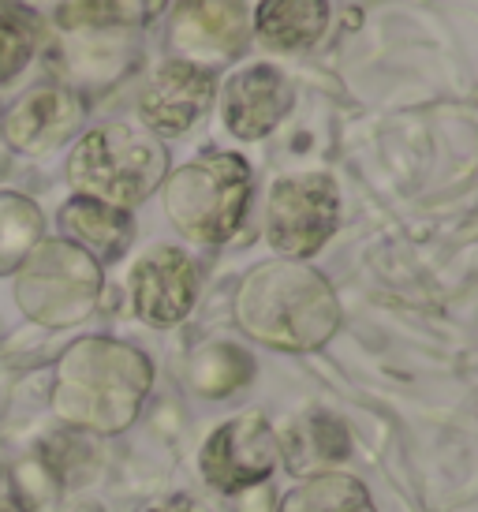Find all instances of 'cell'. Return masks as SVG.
<instances>
[{
	"label": "cell",
	"instance_id": "1",
	"mask_svg": "<svg viewBox=\"0 0 478 512\" xmlns=\"http://www.w3.org/2000/svg\"><path fill=\"white\" fill-rule=\"evenodd\" d=\"M236 322L247 337L277 352H314L340 329V303L314 266L273 258L239 281Z\"/></svg>",
	"mask_w": 478,
	"mask_h": 512
},
{
	"label": "cell",
	"instance_id": "2",
	"mask_svg": "<svg viewBox=\"0 0 478 512\" xmlns=\"http://www.w3.org/2000/svg\"><path fill=\"white\" fill-rule=\"evenodd\" d=\"M150 382L154 367L139 348L113 337H83L57 363L53 408L68 427L120 434L135 423Z\"/></svg>",
	"mask_w": 478,
	"mask_h": 512
},
{
	"label": "cell",
	"instance_id": "3",
	"mask_svg": "<svg viewBox=\"0 0 478 512\" xmlns=\"http://www.w3.org/2000/svg\"><path fill=\"white\" fill-rule=\"evenodd\" d=\"M169 176V150L154 131L135 124H101L75 143L68 184L83 199L131 210L154 195Z\"/></svg>",
	"mask_w": 478,
	"mask_h": 512
},
{
	"label": "cell",
	"instance_id": "4",
	"mask_svg": "<svg viewBox=\"0 0 478 512\" xmlns=\"http://www.w3.org/2000/svg\"><path fill=\"white\" fill-rule=\"evenodd\" d=\"M251 202V165L239 154L217 150L187 161L165 176V214L191 243L232 240Z\"/></svg>",
	"mask_w": 478,
	"mask_h": 512
},
{
	"label": "cell",
	"instance_id": "5",
	"mask_svg": "<svg viewBox=\"0 0 478 512\" xmlns=\"http://www.w3.org/2000/svg\"><path fill=\"white\" fill-rule=\"evenodd\" d=\"M101 262L71 240H42L15 270V299L30 322L49 329L79 326L98 307Z\"/></svg>",
	"mask_w": 478,
	"mask_h": 512
},
{
	"label": "cell",
	"instance_id": "6",
	"mask_svg": "<svg viewBox=\"0 0 478 512\" xmlns=\"http://www.w3.org/2000/svg\"><path fill=\"white\" fill-rule=\"evenodd\" d=\"M340 225V191L329 172H296L269 187L266 240L281 258L318 255Z\"/></svg>",
	"mask_w": 478,
	"mask_h": 512
},
{
	"label": "cell",
	"instance_id": "7",
	"mask_svg": "<svg viewBox=\"0 0 478 512\" xmlns=\"http://www.w3.org/2000/svg\"><path fill=\"white\" fill-rule=\"evenodd\" d=\"M251 42L243 0H169V45L198 68L228 64Z\"/></svg>",
	"mask_w": 478,
	"mask_h": 512
},
{
	"label": "cell",
	"instance_id": "8",
	"mask_svg": "<svg viewBox=\"0 0 478 512\" xmlns=\"http://www.w3.org/2000/svg\"><path fill=\"white\" fill-rule=\"evenodd\" d=\"M277 468V438L262 415H239L217 427L202 445V475L221 494L266 483Z\"/></svg>",
	"mask_w": 478,
	"mask_h": 512
},
{
	"label": "cell",
	"instance_id": "9",
	"mask_svg": "<svg viewBox=\"0 0 478 512\" xmlns=\"http://www.w3.org/2000/svg\"><path fill=\"white\" fill-rule=\"evenodd\" d=\"M217 83L210 68L172 57L157 64L139 94V116L154 135H183L210 113Z\"/></svg>",
	"mask_w": 478,
	"mask_h": 512
},
{
	"label": "cell",
	"instance_id": "10",
	"mask_svg": "<svg viewBox=\"0 0 478 512\" xmlns=\"http://www.w3.org/2000/svg\"><path fill=\"white\" fill-rule=\"evenodd\" d=\"M86 105L83 98L71 90V86L60 83H45L34 86L30 94L15 101L12 109L0 120V139L12 146L15 154H49L64 146L83 128Z\"/></svg>",
	"mask_w": 478,
	"mask_h": 512
},
{
	"label": "cell",
	"instance_id": "11",
	"mask_svg": "<svg viewBox=\"0 0 478 512\" xmlns=\"http://www.w3.org/2000/svg\"><path fill=\"white\" fill-rule=\"evenodd\" d=\"M131 299L146 326H176L191 314L198 299V266L180 247H154L135 262Z\"/></svg>",
	"mask_w": 478,
	"mask_h": 512
},
{
	"label": "cell",
	"instance_id": "12",
	"mask_svg": "<svg viewBox=\"0 0 478 512\" xmlns=\"http://www.w3.org/2000/svg\"><path fill=\"white\" fill-rule=\"evenodd\" d=\"M296 105V86L292 79L277 68V64H247L239 68L225 83V98H221V113H225V128L236 139H266L269 131L281 128V120L292 113Z\"/></svg>",
	"mask_w": 478,
	"mask_h": 512
},
{
	"label": "cell",
	"instance_id": "13",
	"mask_svg": "<svg viewBox=\"0 0 478 512\" xmlns=\"http://www.w3.org/2000/svg\"><path fill=\"white\" fill-rule=\"evenodd\" d=\"M60 228H64V240L83 247L94 262H120L135 240L131 210H116V206L83 199V195L60 206Z\"/></svg>",
	"mask_w": 478,
	"mask_h": 512
},
{
	"label": "cell",
	"instance_id": "14",
	"mask_svg": "<svg viewBox=\"0 0 478 512\" xmlns=\"http://www.w3.org/2000/svg\"><path fill=\"white\" fill-rule=\"evenodd\" d=\"M329 19V0H258L251 34L273 53H303L322 42Z\"/></svg>",
	"mask_w": 478,
	"mask_h": 512
},
{
	"label": "cell",
	"instance_id": "15",
	"mask_svg": "<svg viewBox=\"0 0 478 512\" xmlns=\"http://www.w3.org/2000/svg\"><path fill=\"white\" fill-rule=\"evenodd\" d=\"M45 240L42 206L19 191H0V277L23 266V258Z\"/></svg>",
	"mask_w": 478,
	"mask_h": 512
},
{
	"label": "cell",
	"instance_id": "16",
	"mask_svg": "<svg viewBox=\"0 0 478 512\" xmlns=\"http://www.w3.org/2000/svg\"><path fill=\"white\" fill-rule=\"evenodd\" d=\"M281 512H378L366 486L352 475H314L281 501Z\"/></svg>",
	"mask_w": 478,
	"mask_h": 512
},
{
	"label": "cell",
	"instance_id": "17",
	"mask_svg": "<svg viewBox=\"0 0 478 512\" xmlns=\"http://www.w3.org/2000/svg\"><path fill=\"white\" fill-rule=\"evenodd\" d=\"M161 0H64L57 23L64 30H120L139 27L150 15H157Z\"/></svg>",
	"mask_w": 478,
	"mask_h": 512
},
{
	"label": "cell",
	"instance_id": "18",
	"mask_svg": "<svg viewBox=\"0 0 478 512\" xmlns=\"http://www.w3.org/2000/svg\"><path fill=\"white\" fill-rule=\"evenodd\" d=\"M191 378H195L198 393L225 397V393H232L236 385H243L251 378V356L232 348V344H210V348L198 352Z\"/></svg>",
	"mask_w": 478,
	"mask_h": 512
},
{
	"label": "cell",
	"instance_id": "19",
	"mask_svg": "<svg viewBox=\"0 0 478 512\" xmlns=\"http://www.w3.org/2000/svg\"><path fill=\"white\" fill-rule=\"evenodd\" d=\"M34 53H38L34 19L19 8H0V86H8L27 72Z\"/></svg>",
	"mask_w": 478,
	"mask_h": 512
},
{
	"label": "cell",
	"instance_id": "20",
	"mask_svg": "<svg viewBox=\"0 0 478 512\" xmlns=\"http://www.w3.org/2000/svg\"><path fill=\"white\" fill-rule=\"evenodd\" d=\"M310 434H314V449H318L322 460H348V453H352V438H348L344 423L333 419V415H314Z\"/></svg>",
	"mask_w": 478,
	"mask_h": 512
},
{
	"label": "cell",
	"instance_id": "21",
	"mask_svg": "<svg viewBox=\"0 0 478 512\" xmlns=\"http://www.w3.org/2000/svg\"><path fill=\"white\" fill-rule=\"evenodd\" d=\"M142 512H206V509H202L195 498H187V494H176V498H165V501H154V505H146Z\"/></svg>",
	"mask_w": 478,
	"mask_h": 512
},
{
	"label": "cell",
	"instance_id": "22",
	"mask_svg": "<svg viewBox=\"0 0 478 512\" xmlns=\"http://www.w3.org/2000/svg\"><path fill=\"white\" fill-rule=\"evenodd\" d=\"M8 4H15L19 12H60L64 8V0H8Z\"/></svg>",
	"mask_w": 478,
	"mask_h": 512
},
{
	"label": "cell",
	"instance_id": "23",
	"mask_svg": "<svg viewBox=\"0 0 478 512\" xmlns=\"http://www.w3.org/2000/svg\"><path fill=\"white\" fill-rule=\"evenodd\" d=\"M0 512H30V509L19 498H12V494H0Z\"/></svg>",
	"mask_w": 478,
	"mask_h": 512
}]
</instances>
